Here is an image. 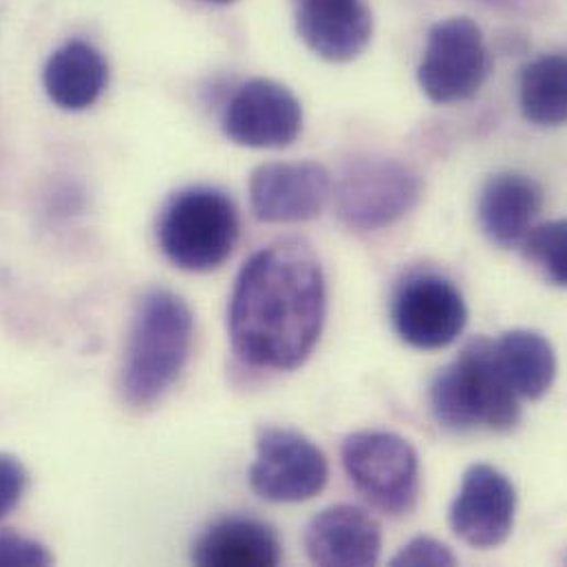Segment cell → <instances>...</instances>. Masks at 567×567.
Segmentation results:
<instances>
[{"label":"cell","instance_id":"cell-1","mask_svg":"<svg viewBox=\"0 0 567 567\" xmlns=\"http://www.w3.org/2000/svg\"><path fill=\"white\" fill-rule=\"evenodd\" d=\"M327 313L316 252L298 239L259 250L241 268L228 307L237 355L259 369L291 371L313 351Z\"/></svg>","mask_w":567,"mask_h":567},{"label":"cell","instance_id":"cell-2","mask_svg":"<svg viewBox=\"0 0 567 567\" xmlns=\"http://www.w3.org/2000/svg\"><path fill=\"white\" fill-rule=\"evenodd\" d=\"M195 333V316L186 300L168 289L148 291L135 313L122 391L131 406L148 409L182 375Z\"/></svg>","mask_w":567,"mask_h":567},{"label":"cell","instance_id":"cell-3","mask_svg":"<svg viewBox=\"0 0 567 567\" xmlns=\"http://www.w3.org/2000/svg\"><path fill=\"white\" fill-rule=\"evenodd\" d=\"M429 402L435 422L453 433L477 429L506 433L522 417L519 398L499 367L495 342L488 338H473L433 378Z\"/></svg>","mask_w":567,"mask_h":567},{"label":"cell","instance_id":"cell-4","mask_svg":"<svg viewBox=\"0 0 567 567\" xmlns=\"http://www.w3.org/2000/svg\"><path fill=\"white\" fill-rule=\"evenodd\" d=\"M239 233L235 202L208 186L175 195L157 226L164 257L186 272H210L224 266L237 248Z\"/></svg>","mask_w":567,"mask_h":567},{"label":"cell","instance_id":"cell-5","mask_svg":"<svg viewBox=\"0 0 567 567\" xmlns=\"http://www.w3.org/2000/svg\"><path fill=\"white\" fill-rule=\"evenodd\" d=\"M342 466L353 488L391 517L409 515L420 499V457L409 440L389 431H358L342 444Z\"/></svg>","mask_w":567,"mask_h":567},{"label":"cell","instance_id":"cell-6","mask_svg":"<svg viewBox=\"0 0 567 567\" xmlns=\"http://www.w3.org/2000/svg\"><path fill=\"white\" fill-rule=\"evenodd\" d=\"M336 210L344 226L373 233L406 217L420 202L422 179L393 157H355L336 182Z\"/></svg>","mask_w":567,"mask_h":567},{"label":"cell","instance_id":"cell-7","mask_svg":"<svg viewBox=\"0 0 567 567\" xmlns=\"http://www.w3.org/2000/svg\"><path fill=\"white\" fill-rule=\"evenodd\" d=\"M488 69L491 58L480 24L457 16L431 27L417 66V82L431 102L455 104L480 93Z\"/></svg>","mask_w":567,"mask_h":567},{"label":"cell","instance_id":"cell-8","mask_svg":"<svg viewBox=\"0 0 567 567\" xmlns=\"http://www.w3.org/2000/svg\"><path fill=\"white\" fill-rule=\"evenodd\" d=\"M248 477L261 499L300 504L324 488L329 464L324 453L298 431L266 426L257 435V460Z\"/></svg>","mask_w":567,"mask_h":567},{"label":"cell","instance_id":"cell-9","mask_svg":"<svg viewBox=\"0 0 567 567\" xmlns=\"http://www.w3.org/2000/svg\"><path fill=\"white\" fill-rule=\"evenodd\" d=\"M391 320L409 347L437 351L462 336L468 322V307L462 291L449 279L413 275L393 296Z\"/></svg>","mask_w":567,"mask_h":567},{"label":"cell","instance_id":"cell-10","mask_svg":"<svg viewBox=\"0 0 567 567\" xmlns=\"http://www.w3.org/2000/svg\"><path fill=\"white\" fill-rule=\"evenodd\" d=\"M221 126L226 137L239 146L285 148L302 131V106L281 82L257 78L233 95Z\"/></svg>","mask_w":567,"mask_h":567},{"label":"cell","instance_id":"cell-11","mask_svg":"<svg viewBox=\"0 0 567 567\" xmlns=\"http://www.w3.org/2000/svg\"><path fill=\"white\" fill-rule=\"evenodd\" d=\"M517 515V491L513 482L491 464H475L466 471L462 488L451 504L449 524L457 539L473 548L502 546Z\"/></svg>","mask_w":567,"mask_h":567},{"label":"cell","instance_id":"cell-12","mask_svg":"<svg viewBox=\"0 0 567 567\" xmlns=\"http://www.w3.org/2000/svg\"><path fill=\"white\" fill-rule=\"evenodd\" d=\"M331 175L316 162L264 164L250 179V204L264 224H305L324 210Z\"/></svg>","mask_w":567,"mask_h":567},{"label":"cell","instance_id":"cell-13","mask_svg":"<svg viewBox=\"0 0 567 567\" xmlns=\"http://www.w3.org/2000/svg\"><path fill=\"white\" fill-rule=\"evenodd\" d=\"M302 544L313 566L369 567L380 559L382 530L367 511L338 504L309 522Z\"/></svg>","mask_w":567,"mask_h":567},{"label":"cell","instance_id":"cell-14","mask_svg":"<svg viewBox=\"0 0 567 567\" xmlns=\"http://www.w3.org/2000/svg\"><path fill=\"white\" fill-rule=\"evenodd\" d=\"M296 31L318 58L344 64L369 47L373 16L364 0H296Z\"/></svg>","mask_w":567,"mask_h":567},{"label":"cell","instance_id":"cell-15","mask_svg":"<svg viewBox=\"0 0 567 567\" xmlns=\"http://www.w3.org/2000/svg\"><path fill=\"white\" fill-rule=\"evenodd\" d=\"M544 206V188L537 179L506 171L493 175L477 204V217L491 244L508 250L522 246Z\"/></svg>","mask_w":567,"mask_h":567},{"label":"cell","instance_id":"cell-16","mask_svg":"<svg viewBox=\"0 0 567 567\" xmlns=\"http://www.w3.org/2000/svg\"><path fill=\"white\" fill-rule=\"evenodd\" d=\"M281 559L284 548L275 528L248 517L221 519L193 548V561L202 567H275Z\"/></svg>","mask_w":567,"mask_h":567},{"label":"cell","instance_id":"cell-17","mask_svg":"<svg viewBox=\"0 0 567 567\" xmlns=\"http://www.w3.org/2000/svg\"><path fill=\"white\" fill-rule=\"evenodd\" d=\"M47 97L64 111L93 106L109 84V62L84 40H69L47 60L42 71Z\"/></svg>","mask_w":567,"mask_h":567},{"label":"cell","instance_id":"cell-18","mask_svg":"<svg viewBox=\"0 0 567 567\" xmlns=\"http://www.w3.org/2000/svg\"><path fill=\"white\" fill-rule=\"evenodd\" d=\"M499 367L524 400H542L557 378V355L546 336L530 329L506 331L495 342Z\"/></svg>","mask_w":567,"mask_h":567},{"label":"cell","instance_id":"cell-19","mask_svg":"<svg viewBox=\"0 0 567 567\" xmlns=\"http://www.w3.org/2000/svg\"><path fill=\"white\" fill-rule=\"evenodd\" d=\"M567 64L561 53H546L533 60L519 84L524 117L535 126H561L567 117Z\"/></svg>","mask_w":567,"mask_h":567},{"label":"cell","instance_id":"cell-20","mask_svg":"<svg viewBox=\"0 0 567 567\" xmlns=\"http://www.w3.org/2000/svg\"><path fill=\"white\" fill-rule=\"evenodd\" d=\"M524 257L535 266L546 281L567 285V224L564 219L533 226L522 241Z\"/></svg>","mask_w":567,"mask_h":567},{"label":"cell","instance_id":"cell-21","mask_svg":"<svg viewBox=\"0 0 567 567\" xmlns=\"http://www.w3.org/2000/svg\"><path fill=\"white\" fill-rule=\"evenodd\" d=\"M393 567H453L457 566L455 555L449 546L433 537L411 539L393 559Z\"/></svg>","mask_w":567,"mask_h":567},{"label":"cell","instance_id":"cell-22","mask_svg":"<svg viewBox=\"0 0 567 567\" xmlns=\"http://www.w3.org/2000/svg\"><path fill=\"white\" fill-rule=\"evenodd\" d=\"M51 553L22 535L0 533V567H42L51 566Z\"/></svg>","mask_w":567,"mask_h":567},{"label":"cell","instance_id":"cell-23","mask_svg":"<svg viewBox=\"0 0 567 567\" xmlns=\"http://www.w3.org/2000/svg\"><path fill=\"white\" fill-rule=\"evenodd\" d=\"M27 491V471L13 455L0 453V522L9 517Z\"/></svg>","mask_w":567,"mask_h":567},{"label":"cell","instance_id":"cell-24","mask_svg":"<svg viewBox=\"0 0 567 567\" xmlns=\"http://www.w3.org/2000/svg\"><path fill=\"white\" fill-rule=\"evenodd\" d=\"M204 2H210V4H230L235 0H204Z\"/></svg>","mask_w":567,"mask_h":567}]
</instances>
